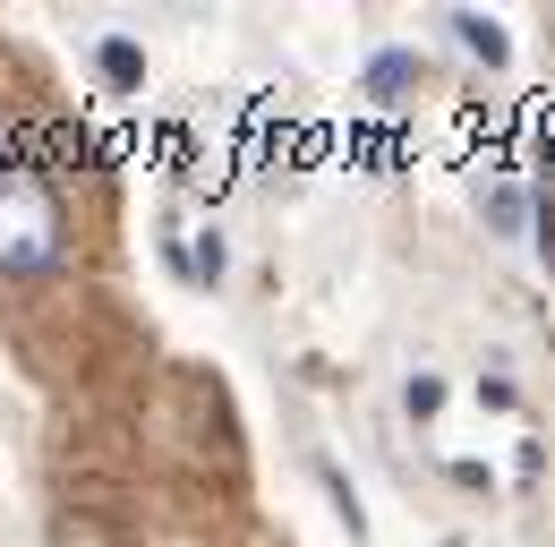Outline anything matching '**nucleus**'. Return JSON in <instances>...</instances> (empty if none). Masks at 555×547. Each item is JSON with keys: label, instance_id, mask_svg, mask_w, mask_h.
<instances>
[{"label": "nucleus", "instance_id": "f257e3e1", "mask_svg": "<svg viewBox=\"0 0 555 547\" xmlns=\"http://www.w3.org/2000/svg\"><path fill=\"white\" fill-rule=\"evenodd\" d=\"M69 257L61 198L35 171H0V274H52Z\"/></svg>", "mask_w": 555, "mask_h": 547}, {"label": "nucleus", "instance_id": "f03ea898", "mask_svg": "<svg viewBox=\"0 0 555 547\" xmlns=\"http://www.w3.org/2000/svg\"><path fill=\"white\" fill-rule=\"evenodd\" d=\"M411 86H418V61H411V52H376V61H367V94H376V103H402Z\"/></svg>", "mask_w": 555, "mask_h": 547}, {"label": "nucleus", "instance_id": "20e7f679", "mask_svg": "<svg viewBox=\"0 0 555 547\" xmlns=\"http://www.w3.org/2000/svg\"><path fill=\"white\" fill-rule=\"evenodd\" d=\"M453 35H462V43H470V52H487V61H504V35H495V26H487V17H470V9H462V17H453Z\"/></svg>", "mask_w": 555, "mask_h": 547}, {"label": "nucleus", "instance_id": "7ed1b4c3", "mask_svg": "<svg viewBox=\"0 0 555 547\" xmlns=\"http://www.w3.org/2000/svg\"><path fill=\"white\" fill-rule=\"evenodd\" d=\"M94 68H103L112 86H145V52H138V43H129V35H112V43L94 52Z\"/></svg>", "mask_w": 555, "mask_h": 547}]
</instances>
